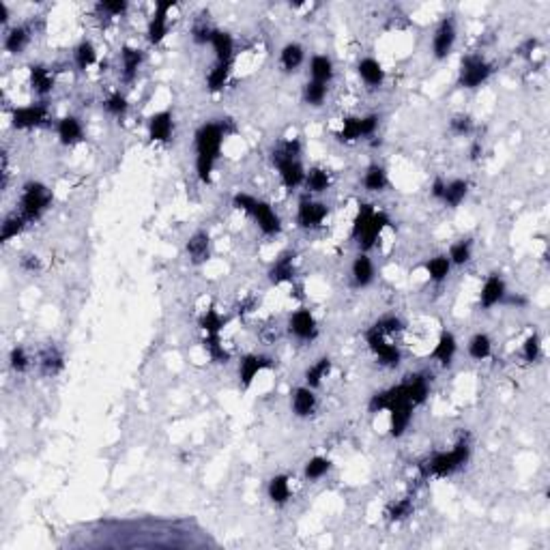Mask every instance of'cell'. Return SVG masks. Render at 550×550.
Masks as SVG:
<instances>
[{
	"mask_svg": "<svg viewBox=\"0 0 550 550\" xmlns=\"http://www.w3.org/2000/svg\"><path fill=\"white\" fill-rule=\"evenodd\" d=\"M175 133V119L168 110L155 112L148 119V138L153 142H170Z\"/></svg>",
	"mask_w": 550,
	"mask_h": 550,
	"instance_id": "cell-15",
	"label": "cell"
},
{
	"mask_svg": "<svg viewBox=\"0 0 550 550\" xmlns=\"http://www.w3.org/2000/svg\"><path fill=\"white\" fill-rule=\"evenodd\" d=\"M288 329L301 342H312L319 336V323H317V319H314V314L305 307H301L292 314L290 321H288Z\"/></svg>",
	"mask_w": 550,
	"mask_h": 550,
	"instance_id": "cell-11",
	"label": "cell"
},
{
	"mask_svg": "<svg viewBox=\"0 0 550 550\" xmlns=\"http://www.w3.org/2000/svg\"><path fill=\"white\" fill-rule=\"evenodd\" d=\"M213 31H215V28H213L211 24H207L204 20L196 22V24H194V28H192V39H194V43H198V45H207V43H211Z\"/></svg>",
	"mask_w": 550,
	"mask_h": 550,
	"instance_id": "cell-58",
	"label": "cell"
},
{
	"mask_svg": "<svg viewBox=\"0 0 550 550\" xmlns=\"http://www.w3.org/2000/svg\"><path fill=\"white\" fill-rule=\"evenodd\" d=\"M357 73H359V77L363 80V84L370 87V89H378V87L385 82V69H383V65H380L376 58H372V56H365V58L359 60Z\"/></svg>",
	"mask_w": 550,
	"mask_h": 550,
	"instance_id": "cell-24",
	"label": "cell"
},
{
	"mask_svg": "<svg viewBox=\"0 0 550 550\" xmlns=\"http://www.w3.org/2000/svg\"><path fill=\"white\" fill-rule=\"evenodd\" d=\"M142 62H144L142 50L131 48V45H125V48L121 50V77H123V82L131 84V82L136 80L138 73H140Z\"/></svg>",
	"mask_w": 550,
	"mask_h": 550,
	"instance_id": "cell-18",
	"label": "cell"
},
{
	"mask_svg": "<svg viewBox=\"0 0 550 550\" xmlns=\"http://www.w3.org/2000/svg\"><path fill=\"white\" fill-rule=\"evenodd\" d=\"M456 39H458L456 20L451 16H447L434 28V35H432V56L436 60H445L451 54V50L456 45Z\"/></svg>",
	"mask_w": 550,
	"mask_h": 550,
	"instance_id": "cell-8",
	"label": "cell"
},
{
	"mask_svg": "<svg viewBox=\"0 0 550 550\" xmlns=\"http://www.w3.org/2000/svg\"><path fill=\"white\" fill-rule=\"evenodd\" d=\"M443 189H445V181H443V179H434V183H432V187H430V194H432V198L441 200V196H443Z\"/></svg>",
	"mask_w": 550,
	"mask_h": 550,
	"instance_id": "cell-60",
	"label": "cell"
},
{
	"mask_svg": "<svg viewBox=\"0 0 550 550\" xmlns=\"http://www.w3.org/2000/svg\"><path fill=\"white\" fill-rule=\"evenodd\" d=\"M271 365V359L267 357V355H246L243 359H241V363H239V378H241V385L248 389L252 383H254V378L263 372V370H267Z\"/></svg>",
	"mask_w": 550,
	"mask_h": 550,
	"instance_id": "cell-19",
	"label": "cell"
},
{
	"mask_svg": "<svg viewBox=\"0 0 550 550\" xmlns=\"http://www.w3.org/2000/svg\"><path fill=\"white\" fill-rule=\"evenodd\" d=\"M269 280H271V284H275V286L295 280V254H292V252H284V254L271 265V269H269Z\"/></svg>",
	"mask_w": 550,
	"mask_h": 550,
	"instance_id": "cell-25",
	"label": "cell"
},
{
	"mask_svg": "<svg viewBox=\"0 0 550 550\" xmlns=\"http://www.w3.org/2000/svg\"><path fill=\"white\" fill-rule=\"evenodd\" d=\"M327 99V84L307 80L303 87V101L312 108H321Z\"/></svg>",
	"mask_w": 550,
	"mask_h": 550,
	"instance_id": "cell-45",
	"label": "cell"
},
{
	"mask_svg": "<svg viewBox=\"0 0 550 550\" xmlns=\"http://www.w3.org/2000/svg\"><path fill=\"white\" fill-rule=\"evenodd\" d=\"M363 187L372 194H380L389 187V177L387 170L378 164H370L363 172Z\"/></svg>",
	"mask_w": 550,
	"mask_h": 550,
	"instance_id": "cell-34",
	"label": "cell"
},
{
	"mask_svg": "<svg viewBox=\"0 0 550 550\" xmlns=\"http://www.w3.org/2000/svg\"><path fill=\"white\" fill-rule=\"evenodd\" d=\"M495 67L490 60H486L482 54H466L460 60V71H458V84L462 89H480L490 80Z\"/></svg>",
	"mask_w": 550,
	"mask_h": 550,
	"instance_id": "cell-4",
	"label": "cell"
},
{
	"mask_svg": "<svg viewBox=\"0 0 550 550\" xmlns=\"http://www.w3.org/2000/svg\"><path fill=\"white\" fill-rule=\"evenodd\" d=\"M468 196V181L464 179H453V181H445V189L441 196V202L449 209H456L464 202V198Z\"/></svg>",
	"mask_w": 550,
	"mask_h": 550,
	"instance_id": "cell-32",
	"label": "cell"
},
{
	"mask_svg": "<svg viewBox=\"0 0 550 550\" xmlns=\"http://www.w3.org/2000/svg\"><path fill=\"white\" fill-rule=\"evenodd\" d=\"M31 39H33L31 26L18 24V26H13V28L7 31V35H5V50H7L9 54H22V52L31 45Z\"/></svg>",
	"mask_w": 550,
	"mask_h": 550,
	"instance_id": "cell-29",
	"label": "cell"
},
{
	"mask_svg": "<svg viewBox=\"0 0 550 550\" xmlns=\"http://www.w3.org/2000/svg\"><path fill=\"white\" fill-rule=\"evenodd\" d=\"M185 250H187V256H189V260H192L194 265L207 263L209 256H211V237H209V232L196 230L192 237L187 239Z\"/></svg>",
	"mask_w": 550,
	"mask_h": 550,
	"instance_id": "cell-21",
	"label": "cell"
},
{
	"mask_svg": "<svg viewBox=\"0 0 550 550\" xmlns=\"http://www.w3.org/2000/svg\"><path fill=\"white\" fill-rule=\"evenodd\" d=\"M378 129V116L376 114H365V116H348L342 123V131L338 138L342 142H355L359 138H374Z\"/></svg>",
	"mask_w": 550,
	"mask_h": 550,
	"instance_id": "cell-9",
	"label": "cell"
},
{
	"mask_svg": "<svg viewBox=\"0 0 550 550\" xmlns=\"http://www.w3.org/2000/svg\"><path fill=\"white\" fill-rule=\"evenodd\" d=\"M539 357H541V340H539L537 334H533V336H529V338L524 340V344H522V359H524L527 363H535Z\"/></svg>",
	"mask_w": 550,
	"mask_h": 550,
	"instance_id": "cell-56",
	"label": "cell"
},
{
	"mask_svg": "<svg viewBox=\"0 0 550 550\" xmlns=\"http://www.w3.org/2000/svg\"><path fill=\"white\" fill-rule=\"evenodd\" d=\"M505 295H507V284H505V280H503L499 273H493V275L486 277V282H484V286H482L480 305H482L484 309H493L495 305L503 303Z\"/></svg>",
	"mask_w": 550,
	"mask_h": 550,
	"instance_id": "cell-13",
	"label": "cell"
},
{
	"mask_svg": "<svg viewBox=\"0 0 550 550\" xmlns=\"http://www.w3.org/2000/svg\"><path fill=\"white\" fill-rule=\"evenodd\" d=\"M334 73H336V69H334V60L329 56H325V54L312 56V60H309V75H312L314 82L329 84L334 80Z\"/></svg>",
	"mask_w": 550,
	"mask_h": 550,
	"instance_id": "cell-31",
	"label": "cell"
},
{
	"mask_svg": "<svg viewBox=\"0 0 550 550\" xmlns=\"http://www.w3.org/2000/svg\"><path fill=\"white\" fill-rule=\"evenodd\" d=\"M389 224H391V219H389V215H387L385 211H376V213H374L370 226L365 228V232L357 239V246L361 248V252H370V250L376 246V241L380 239L383 230H385Z\"/></svg>",
	"mask_w": 550,
	"mask_h": 550,
	"instance_id": "cell-17",
	"label": "cell"
},
{
	"mask_svg": "<svg viewBox=\"0 0 550 550\" xmlns=\"http://www.w3.org/2000/svg\"><path fill=\"white\" fill-rule=\"evenodd\" d=\"M73 62L80 71H87L97 62V48L93 45V41L84 39L73 48Z\"/></svg>",
	"mask_w": 550,
	"mask_h": 550,
	"instance_id": "cell-38",
	"label": "cell"
},
{
	"mask_svg": "<svg viewBox=\"0 0 550 550\" xmlns=\"http://www.w3.org/2000/svg\"><path fill=\"white\" fill-rule=\"evenodd\" d=\"M426 271H428L432 282H445L449 271H451V263H449L447 256L441 254V256H434V258L426 260Z\"/></svg>",
	"mask_w": 550,
	"mask_h": 550,
	"instance_id": "cell-48",
	"label": "cell"
},
{
	"mask_svg": "<svg viewBox=\"0 0 550 550\" xmlns=\"http://www.w3.org/2000/svg\"><path fill=\"white\" fill-rule=\"evenodd\" d=\"M493 355V340L488 334H475L468 340V357L475 361H484Z\"/></svg>",
	"mask_w": 550,
	"mask_h": 550,
	"instance_id": "cell-42",
	"label": "cell"
},
{
	"mask_svg": "<svg viewBox=\"0 0 550 550\" xmlns=\"http://www.w3.org/2000/svg\"><path fill=\"white\" fill-rule=\"evenodd\" d=\"M413 405L411 402H398L391 407L387 413H389V430H391V436H402L407 432V428L411 426L413 422Z\"/></svg>",
	"mask_w": 550,
	"mask_h": 550,
	"instance_id": "cell-16",
	"label": "cell"
},
{
	"mask_svg": "<svg viewBox=\"0 0 550 550\" xmlns=\"http://www.w3.org/2000/svg\"><path fill=\"white\" fill-rule=\"evenodd\" d=\"M127 108H129L127 97H125L121 91L112 93V95L104 101V110H106L110 116H114V119H123V116L127 114Z\"/></svg>",
	"mask_w": 550,
	"mask_h": 550,
	"instance_id": "cell-51",
	"label": "cell"
},
{
	"mask_svg": "<svg viewBox=\"0 0 550 550\" xmlns=\"http://www.w3.org/2000/svg\"><path fill=\"white\" fill-rule=\"evenodd\" d=\"M365 340H368L370 351L380 359V363H383V365L396 368V365L402 361V353H400V348H398L396 344L387 342V336H385V334H380L374 325L368 329Z\"/></svg>",
	"mask_w": 550,
	"mask_h": 550,
	"instance_id": "cell-6",
	"label": "cell"
},
{
	"mask_svg": "<svg viewBox=\"0 0 550 550\" xmlns=\"http://www.w3.org/2000/svg\"><path fill=\"white\" fill-rule=\"evenodd\" d=\"M226 138V127L224 123H204L198 127L196 136H194V144H196V175L202 183L211 181L213 168L219 160L221 153V144Z\"/></svg>",
	"mask_w": 550,
	"mask_h": 550,
	"instance_id": "cell-1",
	"label": "cell"
},
{
	"mask_svg": "<svg viewBox=\"0 0 550 550\" xmlns=\"http://www.w3.org/2000/svg\"><path fill=\"white\" fill-rule=\"evenodd\" d=\"M471 256H473V241L471 239H460L456 241L451 248H449V263L456 265V267H462L471 260Z\"/></svg>",
	"mask_w": 550,
	"mask_h": 550,
	"instance_id": "cell-47",
	"label": "cell"
},
{
	"mask_svg": "<svg viewBox=\"0 0 550 550\" xmlns=\"http://www.w3.org/2000/svg\"><path fill=\"white\" fill-rule=\"evenodd\" d=\"M374 213H376V209L372 204H359V211H357V215L353 219V228H351V239L355 243H357V239L361 237V234L365 232V228L370 226Z\"/></svg>",
	"mask_w": 550,
	"mask_h": 550,
	"instance_id": "cell-46",
	"label": "cell"
},
{
	"mask_svg": "<svg viewBox=\"0 0 550 550\" xmlns=\"http://www.w3.org/2000/svg\"><path fill=\"white\" fill-rule=\"evenodd\" d=\"M351 275H353V282H355V286H359V288H365V286H370V284L374 282L376 269H374V263H372V258H370L365 252L357 254V258L353 260Z\"/></svg>",
	"mask_w": 550,
	"mask_h": 550,
	"instance_id": "cell-26",
	"label": "cell"
},
{
	"mask_svg": "<svg viewBox=\"0 0 550 550\" xmlns=\"http://www.w3.org/2000/svg\"><path fill=\"white\" fill-rule=\"evenodd\" d=\"M209 45L213 48L217 62H232V56H234V39L230 37V33L215 28Z\"/></svg>",
	"mask_w": 550,
	"mask_h": 550,
	"instance_id": "cell-30",
	"label": "cell"
},
{
	"mask_svg": "<svg viewBox=\"0 0 550 550\" xmlns=\"http://www.w3.org/2000/svg\"><path fill=\"white\" fill-rule=\"evenodd\" d=\"M277 170H280V179L284 183L286 189H297L303 185L305 181V168L301 166L299 160H286V162H280L275 164Z\"/></svg>",
	"mask_w": 550,
	"mask_h": 550,
	"instance_id": "cell-28",
	"label": "cell"
},
{
	"mask_svg": "<svg viewBox=\"0 0 550 550\" xmlns=\"http://www.w3.org/2000/svg\"><path fill=\"white\" fill-rule=\"evenodd\" d=\"M200 329L204 331V336H221L224 329V319L217 309H207L200 317Z\"/></svg>",
	"mask_w": 550,
	"mask_h": 550,
	"instance_id": "cell-49",
	"label": "cell"
},
{
	"mask_svg": "<svg viewBox=\"0 0 550 550\" xmlns=\"http://www.w3.org/2000/svg\"><path fill=\"white\" fill-rule=\"evenodd\" d=\"M127 9L129 5L125 0H101V3H97V11L106 18H121L127 13Z\"/></svg>",
	"mask_w": 550,
	"mask_h": 550,
	"instance_id": "cell-55",
	"label": "cell"
},
{
	"mask_svg": "<svg viewBox=\"0 0 550 550\" xmlns=\"http://www.w3.org/2000/svg\"><path fill=\"white\" fill-rule=\"evenodd\" d=\"M0 22H3V24L9 22V7L5 3H0Z\"/></svg>",
	"mask_w": 550,
	"mask_h": 550,
	"instance_id": "cell-62",
	"label": "cell"
},
{
	"mask_svg": "<svg viewBox=\"0 0 550 550\" xmlns=\"http://www.w3.org/2000/svg\"><path fill=\"white\" fill-rule=\"evenodd\" d=\"M31 87L37 95H48L54 89V75L48 67L43 65H33L31 67Z\"/></svg>",
	"mask_w": 550,
	"mask_h": 550,
	"instance_id": "cell-36",
	"label": "cell"
},
{
	"mask_svg": "<svg viewBox=\"0 0 550 550\" xmlns=\"http://www.w3.org/2000/svg\"><path fill=\"white\" fill-rule=\"evenodd\" d=\"M482 153H484V146H482V142H480V140H475L473 144H471V150H468L471 160H473V162H478L480 157H482Z\"/></svg>",
	"mask_w": 550,
	"mask_h": 550,
	"instance_id": "cell-61",
	"label": "cell"
},
{
	"mask_svg": "<svg viewBox=\"0 0 550 550\" xmlns=\"http://www.w3.org/2000/svg\"><path fill=\"white\" fill-rule=\"evenodd\" d=\"M230 69H232V62H217V60H215V65L211 67V71H209V75H207V87H209V91L217 93V91H221V89L226 87L228 77H230Z\"/></svg>",
	"mask_w": 550,
	"mask_h": 550,
	"instance_id": "cell-44",
	"label": "cell"
},
{
	"mask_svg": "<svg viewBox=\"0 0 550 550\" xmlns=\"http://www.w3.org/2000/svg\"><path fill=\"white\" fill-rule=\"evenodd\" d=\"M56 133H58L60 144H65V146H73V144H77V142L84 140V127H82L80 119L71 116V114H69V116H62V119L58 121Z\"/></svg>",
	"mask_w": 550,
	"mask_h": 550,
	"instance_id": "cell-20",
	"label": "cell"
},
{
	"mask_svg": "<svg viewBox=\"0 0 550 550\" xmlns=\"http://www.w3.org/2000/svg\"><path fill=\"white\" fill-rule=\"evenodd\" d=\"M331 471V460L325 458V456H314L305 462L303 466V475L309 480V482H317V480H323L327 473Z\"/></svg>",
	"mask_w": 550,
	"mask_h": 550,
	"instance_id": "cell-43",
	"label": "cell"
},
{
	"mask_svg": "<svg viewBox=\"0 0 550 550\" xmlns=\"http://www.w3.org/2000/svg\"><path fill=\"white\" fill-rule=\"evenodd\" d=\"M329 372H331V359H329V357L317 359V361H314V363L305 370V385L312 387V389L321 387V383L329 376Z\"/></svg>",
	"mask_w": 550,
	"mask_h": 550,
	"instance_id": "cell-39",
	"label": "cell"
},
{
	"mask_svg": "<svg viewBox=\"0 0 550 550\" xmlns=\"http://www.w3.org/2000/svg\"><path fill=\"white\" fill-rule=\"evenodd\" d=\"M301 150H303V144H301L299 138L282 140V142L273 148V153H271V162H273V164H280V162H286V160H299Z\"/></svg>",
	"mask_w": 550,
	"mask_h": 550,
	"instance_id": "cell-37",
	"label": "cell"
},
{
	"mask_svg": "<svg viewBox=\"0 0 550 550\" xmlns=\"http://www.w3.org/2000/svg\"><path fill=\"white\" fill-rule=\"evenodd\" d=\"M468 456H471V445L468 441L462 439L449 451H439L430 456L422 464V471L424 475H430V478H447V475H453L458 468H462L468 462Z\"/></svg>",
	"mask_w": 550,
	"mask_h": 550,
	"instance_id": "cell-2",
	"label": "cell"
},
{
	"mask_svg": "<svg viewBox=\"0 0 550 550\" xmlns=\"http://www.w3.org/2000/svg\"><path fill=\"white\" fill-rule=\"evenodd\" d=\"M65 368V355L58 346L50 344L39 353V370L43 376H56Z\"/></svg>",
	"mask_w": 550,
	"mask_h": 550,
	"instance_id": "cell-27",
	"label": "cell"
},
{
	"mask_svg": "<svg viewBox=\"0 0 550 550\" xmlns=\"http://www.w3.org/2000/svg\"><path fill=\"white\" fill-rule=\"evenodd\" d=\"M9 368L16 374H24L31 368V357H28L24 346H13L11 348V353H9Z\"/></svg>",
	"mask_w": 550,
	"mask_h": 550,
	"instance_id": "cell-53",
	"label": "cell"
},
{
	"mask_svg": "<svg viewBox=\"0 0 550 550\" xmlns=\"http://www.w3.org/2000/svg\"><path fill=\"white\" fill-rule=\"evenodd\" d=\"M458 353V342H456V336L451 331H443L436 340V346L432 351V359L443 365V368H449L453 363V357Z\"/></svg>",
	"mask_w": 550,
	"mask_h": 550,
	"instance_id": "cell-23",
	"label": "cell"
},
{
	"mask_svg": "<svg viewBox=\"0 0 550 550\" xmlns=\"http://www.w3.org/2000/svg\"><path fill=\"white\" fill-rule=\"evenodd\" d=\"M267 495L275 505H284L290 499V480L288 475H273L267 486Z\"/></svg>",
	"mask_w": 550,
	"mask_h": 550,
	"instance_id": "cell-40",
	"label": "cell"
},
{
	"mask_svg": "<svg viewBox=\"0 0 550 550\" xmlns=\"http://www.w3.org/2000/svg\"><path fill=\"white\" fill-rule=\"evenodd\" d=\"M52 204V192L43 185V183H39V181H28L24 187H22V196H20V215L28 221V224H33V221H37L45 211H48V207Z\"/></svg>",
	"mask_w": 550,
	"mask_h": 550,
	"instance_id": "cell-5",
	"label": "cell"
},
{
	"mask_svg": "<svg viewBox=\"0 0 550 550\" xmlns=\"http://www.w3.org/2000/svg\"><path fill=\"white\" fill-rule=\"evenodd\" d=\"M402 385H405V391H407V396H409L413 407H419V405H424L428 400V396H430V380H428L426 374H411V376H407L402 380Z\"/></svg>",
	"mask_w": 550,
	"mask_h": 550,
	"instance_id": "cell-22",
	"label": "cell"
},
{
	"mask_svg": "<svg viewBox=\"0 0 550 550\" xmlns=\"http://www.w3.org/2000/svg\"><path fill=\"white\" fill-rule=\"evenodd\" d=\"M290 407H292V413L301 419L305 417H312L314 411H317L319 407V398L317 394H314V389L307 387V385H301L292 391V398H290Z\"/></svg>",
	"mask_w": 550,
	"mask_h": 550,
	"instance_id": "cell-14",
	"label": "cell"
},
{
	"mask_svg": "<svg viewBox=\"0 0 550 550\" xmlns=\"http://www.w3.org/2000/svg\"><path fill=\"white\" fill-rule=\"evenodd\" d=\"M473 127H475L473 116H471V114H464V112L453 114V116H451V121H449V129H451V133H453V136H468L471 131H473Z\"/></svg>",
	"mask_w": 550,
	"mask_h": 550,
	"instance_id": "cell-54",
	"label": "cell"
},
{
	"mask_svg": "<svg viewBox=\"0 0 550 550\" xmlns=\"http://www.w3.org/2000/svg\"><path fill=\"white\" fill-rule=\"evenodd\" d=\"M374 327H376L380 334H385V336L389 338V336L400 334V331L405 329V323H402L398 317H385V319L376 321V323H374Z\"/></svg>",
	"mask_w": 550,
	"mask_h": 550,
	"instance_id": "cell-57",
	"label": "cell"
},
{
	"mask_svg": "<svg viewBox=\"0 0 550 550\" xmlns=\"http://www.w3.org/2000/svg\"><path fill=\"white\" fill-rule=\"evenodd\" d=\"M329 209L325 202L319 200H312V198H301L299 207H297V224L303 230H317L323 226V221L327 219Z\"/></svg>",
	"mask_w": 550,
	"mask_h": 550,
	"instance_id": "cell-10",
	"label": "cell"
},
{
	"mask_svg": "<svg viewBox=\"0 0 550 550\" xmlns=\"http://www.w3.org/2000/svg\"><path fill=\"white\" fill-rule=\"evenodd\" d=\"M411 514H413V501L411 499H400L396 503H391L385 512L387 520H391V522H400V520L409 518Z\"/></svg>",
	"mask_w": 550,
	"mask_h": 550,
	"instance_id": "cell-52",
	"label": "cell"
},
{
	"mask_svg": "<svg viewBox=\"0 0 550 550\" xmlns=\"http://www.w3.org/2000/svg\"><path fill=\"white\" fill-rule=\"evenodd\" d=\"M329 185H331V179H329V172L325 168L314 166V168L305 170L303 187L307 189V194H323V192L329 189Z\"/></svg>",
	"mask_w": 550,
	"mask_h": 550,
	"instance_id": "cell-35",
	"label": "cell"
},
{
	"mask_svg": "<svg viewBox=\"0 0 550 550\" xmlns=\"http://www.w3.org/2000/svg\"><path fill=\"white\" fill-rule=\"evenodd\" d=\"M204 351L209 353L211 361L215 363H228L230 353L221 344V336H204Z\"/></svg>",
	"mask_w": 550,
	"mask_h": 550,
	"instance_id": "cell-50",
	"label": "cell"
},
{
	"mask_svg": "<svg viewBox=\"0 0 550 550\" xmlns=\"http://www.w3.org/2000/svg\"><path fill=\"white\" fill-rule=\"evenodd\" d=\"M172 9H175V3H170V0L155 5V11L146 24V39L150 45H160L166 39V35L170 31V11Z\"/></svg>",
	"mask_w": 550,
	"mask_h": 550,
	"instance_id": "cell-7",
	"label": "cell"
},
{
	"mask_svg": "<svg viewBox=\"0 0 550 550\" xmlns=\"http://www.w3.org/2000/svg\"><path fill=\"white\" fill-rule=\"evenodd\" d=\"M303 60H305V50H303V45L297 43V41L286 43V45L282 48V52H280V65H282V69H284L286 73L297 71V69L303 65Z\"/></svg>",
	"mask_w": 550,
	"mask_h": 550,
	"instance_id": "cell-33",
	"label": "cell"
},
{
	"mask_svg": "<svg viewBox=\"0 0 550 550\" xmlns=\"http://www.w3.org/2000/svg\"><path fill=\"white\" fill-rule=\"evenodd\" d=\"M28 226V221L20 215V213H11L3 219V224H0V241L3 243H9L11 239H16L18 234Z\"/></svg>",
	"mask_w": 550,
	"mask_h": 550,
	"instance_id": "cell-41",
	"label": "cell"
},
{
	"mask_svg": "<svg viewBox=\"0 0 550 550\" xmlns=\"http://www.w3.org/2000/svg\"><path fill=\"white\" fill-rule=\"evenodd\" d=\"M20 267H22L24 271H28V273H35V271L41 269V258H39L37 254H22Z\"/></svg>",
	"mask_w": 550,
	"mask_h": 550,
	"instance_id": "cell-59",
	"label": "cell"
},
{
	"mask_svg": "<svg viewBox=\"0 0 550 550\" xmlns=\"http://www.w3.org/2000/svg\"><path fill=\"white\" fill-rule=\"evenodd\" d=\"M232 202L239 211L248 213L256 221V226L263 230V234H267V237H275V234L282 230V221H280L277 213L271 209L269 202H265L260 198H254L250 194H234Z\"/></svg>",
	"mask_w": 550,
	"mask_h": 550,
	"instance_id": "cell-3",
	"label": "cell"
},
{
	"mask_svg": "<svg viewBox=\"0 0 550 550\" xmlns=\"http://www.w3.org/2000/svg\"><path fill=\"white\" fill-rule=\"evenodd\" d=\"M13 127L18 129H33L48 121V106L45 104H31L24 108L13 110Z\"/></svg>",
	"mask_w": 550,
	"mask_h": 550,
	"instance_id": "cell-12",
	"label": "cell"
}]
</instances>
